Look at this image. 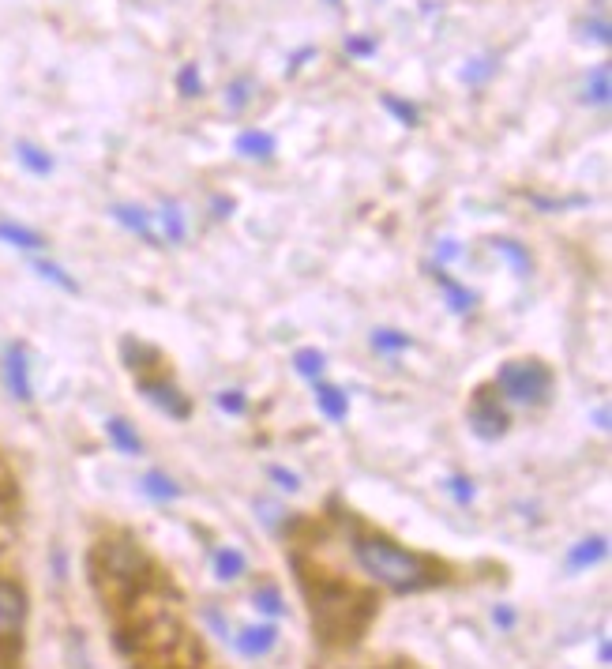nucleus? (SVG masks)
Returning a JSON list of instances; mask_svg holds the SVG:
<instances>
[{
	"label": "nucleus",
	"mask_w": 612,
	"mask_h": 669,
	"mask_svg": "<svg viewBox=\"0 0 612 669\" xmlns=\"http://www.w3.org/2000/svg\"><path fill=\"white\" fill-rule=\"evenodd\" d=\"M357 561L372 579H380L383 587H391L398 594L421 591L432 583V564L425 557H417L402 545L387 542V538H361L357 542Z\"/></svg>",
	"instance_id": "1"
},
{
	"label": "nucleus",
	"mask_w": 612,
	"mask_h": 669,
	"mask_svg": "<svg viewBox=\"0 0 612 669\" xmlns=\"http://www.w3.org/2000/svg\"><path fill=\"white\" fill-rule=\"evenodd\" d=\"M496 388L515 403H545L552 388V376L541 361H507L496 373Z\"/></svg>",
	"instance_id": "2"
},
{
	"label": "nucleus",
	"mask_w": 612,
	"mask_h": 669,
	"mask_svg": "<svg viewBox=\"0 0 612 669\" xmlns=\"http://www.w3.org/2000/svg\"><path fill=\"white\" fill-rule=\"evenodd\" d=\"M470 425H474V433L481 436V440H496V436H504L507 414L500 410V399H496L489 388H481L474 395V406H470Z\"/></svg>",
	"instance_id": "3"
},
{
	"label": "nucleus",
	"mask_w": 612,
	"mask_h": 669,
	"mask_svg": "<svg viewBox=\"0 0 612 669\" xmlns=\"http://www.w3.org/2000/svg\"><path fill=\"white\" fill-rule=\"evenodd\" d=\"M139 391H143V395H147V399H151L158 410H166L169 418H181L184 421L188 414H192L188 399H184V395L173 388V384H166V380H151V376H143V380H139Z\"/></svg>",
	"instance_id": "4"
},
{
	"label": "nucleus",
	"mask_w": 612,
	"mask_h": 669,
	"mask_svg": "<svg viewBox=\"0 0 612 669\" xmlns=\"http://www.w3.org/2000/svg\"><path fill=\"white\" fill-rule=\"evenodd\" d=\"M23 617H27V598L19 587L12 583H0V636H12L23 628Z\"/></svg>",
	"instance_id": "5"
},
{
	"label": "nucleus",
	"mask_w": 612,
	"mask_h": 669,
	"mask_svg": "<svg viewBox=\"0 0 612 669\" xmlns=\"http://www.w3.org/2000/svg\"><path fill=\"white\" fill-rule=\"evenodd\" d=\"M4 384H8V391L16 395L19 403H27V399H31V376H27V354H23L19 346H12V350H8V358H4Z\"/></svg>",
	"instance_id": "6"
},
{
	"label": "nucleus",
	"mask_w": 612,
	"mask_h": 669,
	"mask_svg": "<svg viewBox=\"0 0 612 669\" xmlns=\"http://www.w3.org/2000/svg\"><path fill=\"white\" fill-rule=\"evenodd\" d=\"M113 218H117L121 226H128L132 234L143 237V241L158 245V234H154V215H151V211H143V207H132V203H117V207H113Z\"/></svg>",
	"instance_id": "7"
},
{
	"label": "nucleus",
	"mask_w": 612,
	"mask_h": 669,
	"mask_svg": "<svg viewBox=\"0 0 612 669\" xmlns=\"http://www.w3.org/2000/svg\"><path fill=\"white\" fill-rule=\"evenodd\" d=\"M275 643H278L275 624H260V628H245V632L237 636V651L248 654V658H260V654H267Z\"/></svg>",
	"instance_id": "8"
},
{
	"label": "nucleus",
	"mask_w": 612,
	"mask_h": 669,
	"mask_svg": "<svg viewBox=\"0 0 612 669\" xmlns=\"http://www.w3.org/2000/svg\"><path fill=\"white\" fill-rule=\"evenodd\" d=\"M154 234H158V245H177V241H184V215L173 203H162V211L154 215Z\"/></svg>",
	"instance_id": "9"
},
{
	"label": "nucleus",
	"mask_w": 612,
	"mask_h": 669,
	"mask_svg": "<svg viewBox=\"0 0 612 669\" xmlns=\"http://www.w3.org/2000/svg\"><path fill=\"white\" fill-rule=\"evenodd\" d=\"M609 98H612L609 64H594L586 83H582V102H590V106H609Z\"/></svg>",
	"instance_id": "10"
},
{
	"label": "nucleus",
	"mask_w": 612,
	"mask_h": 669,
	"mask_svg": "<svg viewBox=\"0 0 612 669\" xmlns=\"http://www.w3.org/2000/svg\"><path fill=\"white\" fill-rule=\"evenodd\" d=\"M275 147H278L275 136H271V132H260V128H248V132L237 136V155H245V158H271Z\"/></svg>",
	"instance_id": "11"
},
{
	"label": "nucleus",
	"mask_w": 612,
	"mask_h": 669,
	"mask_svg": "<svg viewBox=\"0 0 612 669\" xmlns=\"http://www.w3.org/2000/svg\"><path fill=\"white\" fill-rule=\"evenodd\" d=\"M316 403H320V410L331 421H342V418H346V410H350L346 395H342L335 384H316Z\"/></svg>",
	"instance_id": "12"
},
{
	"label": "nucleus",
	"mask_w": 612,
	"mask_h": 669,
	"mask_svg": "<svg viewBox=\"0 0 612 669\" xmlns=\"http://www.w3.org/2000/svg\"><path fill=\"white\" fill-rule=\"evenodd\" d=\"M432 279L444 286V294H447V301H451V309H455V312H470V309H474V294H470V290H462L459 282L451 279L447 271H436Z\"/></svg>",
	"instance_id": "13"
},
{
	"label": "nucleus",
	"mask_w": 612,
	"mask_h": 669,
	"mask_svg": "<svg viewBox=\"0 0 612 669\" xmlns=\"http://www.w3.org/2000/svg\"><path fill=\"white\" fill-rule=\"evenodd\" d=\"M0 241H8V245H16V249H31V252L46 245L34 230H23L16 222H0Z\"/></svg>",
	"instance_id": "14"
},
{
	"label": "nucleus",
	"mask_w": 612,
	"mask_h": 669,
	"mask_svg": "<svg viewBox=\"0 0 612 669\" xmlns=\"http://www.w3.org/2000/svg\"><path fill=\"white\" fill-rule=\"evenodd\" d=\"M106 429H109V440H113L124 455H136L139 448H143V444H139V436L132 433V425H128L124 418H109Z\"/></svg>",
	"instance_id": "15"
},
{
	"label": "nucleus",
	"mask_w": 612,
	"mask_h": 669,
	"mask_svg": "<svg viewBox=\"0 0 612 669\" xmlns=\"http://www.w3.org/2000/svg\"><path fill=\"white\" fill-rule=\"evenodd\" d=\"M492 249L500 252V256H507V264L515 267V275H530V252L522 249L519 241H507V237H500V241H492Z\"/></svg>",
	"instance_id": "16"
},
{
	"label": "nucleus",
	"mask_w": 612,
	"mask_h": 669,
	"mask_svg": "<svg viewBox=\"0 0 612 669\" xmlns=\"http://www.w3.org/2000/svg\"><path fill=\"white\" fill-rule=\"evenodd\" d=\"M601 557H605V538H586V542H579L571 549L567 564H571V568H586V564L601 561Z\"/></svg>",
	"instance_id": "17"
},
{
	"label": "nucleus",
	"mask_w": 612,
	"mask_h": 669,
	"mask_svg": "<svg viewBox=\"0 0 612 669\" xmlns=\"http://www.w3.org/2000/svg\"><path fill=\"white\" fill-rule=\"evenodd\" d=\"M19 162L27 166L31 173H38V177H46V173H53V158L42 151V147H34V143H19Z\"/></svg>",
	"instance_id": "18"
},
{
	"label": "nucleus",
	"mask_w": 612,
	"mask_h": 669,
	"mask_svg": "<svg viewBox=\"0 0 612 669\" xmlns=\"http://www.w3.org/2000/svg\"><path fill=\"white\" fill-rule=\"evenodd\" d=\"M215 572H218V579L245 576V553H241V549H222V553L215 557Z\"/></svg>",
	"instance_id": "19"
},
{
	"label": "nucleus",
	"mask_w": 612,
	"mask_h": 669,
	"mask_svg": "<svg viewBox=\"0 0 612 669\" xmlns=\"http://www.w3.org/2000/svg\"><path fill=\"white\" fill-rule=\"evenodd\" d=\"M143 493H147V497H154V500H177V497H181V489L169 482L166 474H158V470H151V474L143 478Z\"/></svg>",
	"instance_id": "20"
},
{
	"label": "nucleus",
	"mask_w": 612,
	"mask_h": 669,
	"mask_svg": "<svg viewBox=\"0 0 612 669\" xmlns=\"http://www.w3.org/2000/svg\"><path fill=\"white\" fill-rule=\"evenodd\" d=\"M380 102H383V109H387L391 117H398V121H402V125H410V128H414L417 121H421V113H417V106H414V102H402L398 94H383Z\"/></svg>",
	"instance_id": "21"
},
{
	"label": "nucleus",
	"mask_w": 612,
	"mask_h": 669,
	"mask_svg": "<svg viewBox=\"0 0 612 669\" xmlns=\"http://www.w3.org/2000/svg\"><path fill=\"white\" fill-rule=\"evenodd\" d=\"M252 87H256V83H252L248 76L233 79L230 87H226V106H230V113H241V109L252 102Z\"/></svg>",
	"instance_id": "22"
},
{
	"label": "nucleus",
	"mask_w": 612,
	"mask_h": 669,
	"mask_svg": "<svg viewBox=\"0 0 612 669\" xmlns=\"http://www.w3.org/2000/svg\"><path fill=\"white\" fill-rule=\"evenodd\" d=\"M372 346L380 350V354H395V350H410V335H402V331H376L372 335Z\"/></svg>",
	"instance_id": "23"
},
{
	"label": "nucleus",
	"mask_w": 612,
	"mask_h": 669,
	"mask_svg": "<svg viewBox=\"0 0 612 669\" xmlns=\"http://www.w3.org/2000/svg\"><path fill=\"white\" fill-rule=\"evenodd\" d=\"M177 91H181L184 98H199V94H203V76H199L196 64H184L181 72H177Z\"/></svg>",
	"instance_id": "24"
},
{
	"label": "nucleus",
	"mask_w": 612,
	"mask_h": 669,
	"mask_svg": "<svg viewBox=\"0 0 612 669\" xmlns=\"http://www.w3.org/2000/svg\"><path fill=\"white\" fill-rule=\"evenodd\" d=\"M582 38H590V42H597V46H609L612 42V27L609 19H586V23H579Z\"/></svg>",
	"instance_id": "25"
},
{
	"label": "nucleus",
	"mask_w": 612,
	"mask_h": 669,
	"mask_svg": "<svg viewBox=\"0 0 612 669\" xmlns=\"http://www.w3.org/2000/svg\"><path fill=\"white\" fill-rule=\"evenodd\" d=\"M297 373L301 376H312V380H320V373H323V354L320 350H301L297 354Z\"/></svg>",
	"instance_id": "26"
},
{
	"label": "nucleus",
	"mask_w": 612,
	"mask_h": 669,
	"mask_svg": "<svg viewBox=\"0 0 612 669\" xmlns=\"http://www.w3.org/2000/svg\"><path fill=\"white\" fill-rule=\"evenodd\" d=\"M256 606H260L263 613L278 617V613H282V594H278L275 587H263V591H256Z\"/></svg>",
	"instance_id": "27"
},
{
	"label": "nucleus",
	"mask_w": 612,
	"mask_h": 669,
	"mask_svg": "<svg viewBox=\"0 0 612 669\" xmlns=\"http://www.w3.org/2000/svg\"><path fill=\"white\" fill-rule=\"evenodd\" d=\"M346 53H350V57H372V53H376V38L350 34V38H346Z\"/></svg>",
	"instance_id": "28"
},
{
	"label": "nucleus",
	"mask_w": 612,
	"mask_h": 669,
	"mask_svg": "<svg viewBox=\"0 0 612 669\" xmlns=\"http://www.w3.org/2000/svg\"><path fill=\"white\" fill-rule=\"evenodd\" d=\"M492 68H496V64H492L489 57H481V61H474L462 72V79H466V83H485V79L492 76Z\"/></svg>",
	"instance_id": "29"
},
{
	"label": "nucleus",
	"mask_w": 612,
	"mask_h": 669,
	"mask_svg": "<svg viewBox=\"0 0 612 669\" xmlns=\"http://www.w3.org/2000/svg\"><path fill=\"white\" fill-rule=\"evenodd\" d=\"M38 271H42L46 279H53V282H57V286H64V290H72V294H76V282L68 279V275H64L61 267H53V264H38Z\"/></svg>",
	"instance_id": "30"
},
{
	"label": "nucleus",
	"mask_w": 612,
	"mask_h": 669,
	"mask_svg": "<svg viewBox=\"0 0 612 669\" xmlns=\"http://www.w3.org/2000/svg\"><path fill=\"white\" fill-rule=\"evenodd\" d=\"M218 406L230 410V414H241V410H245V395H241V391H222V395H218Z\"/></svg>",
	"instance_id": "31"
},
{
	"label": "nucleus",
	"mask_w": 612,
	"mask_h": 669,
	"mask_svg": "<svg viewBox=\"0 0 612 669\" xmlns=\"http://www.w3.org/2000/svg\"><path fill=\"white\" fill-rule=\"evenodd\" d=\"M451 493L459 504H470L474 500V482H466V478H451Z\"/></svg>",
	"instance_id": "32"
},
{
	"label": "nucleus",
	"mask_w": 612,
	"mask_h": 669,
	"mask_svg": "<svg viewBox=\"0 0 612 669\" xmlns=\"http://www.w3.org/2000/svg\"><path fill=\"white\" fill-rule=\"evenodd\" d=\"M271 474H275V482H282V489H290V493L297 489V478H293V474H286L282 467H275Z\"/></svg>",
	"instance_id": "33"
},
{
	"label": "nucleus",
	"mask_w": 612,
	"mask_h": 669,
	"mask_svg": "<svg viewBox=\"0 0 612 669\" xmlns=\"http://www.w3.org/2000/svg\"><path fill=\"white\" fill-rule=\"evenodd\" d=\"M308 57H312V49H301V53L290 61V68H286V76H297V72H301V64H305Z\"/></svg>",
	"instance_id": "34"
},
{
	"label": "nucleus",
	"mask_w": 612,
	"mask_h": 669,
	"mask_svg": "<svg viewBox=\"0 0 612 669\" xmlns=\"http://www.w3.org/2000/svg\"><path fill=\"white\" fill-rule=\"evenodd\" d=\"M492 617H496V624H504V628H507V624H511V621H515V617H511V609H496Z\"/></svg>",
	"instance_id": "35"
},
{
	"label": "nucleus",
	"mask_w": 612,
	"mask_h": 669,
	"mask_svg": "<svg viewBox=\"0 0 612 669\" xmlns=\"http://www.w3.org/2000/svg\"><path fill=\"white\" fill-rule=\"evenodd\" d=\"M327 4H331V8H338V4H342V0H327Z\"/></svg>",
	"instance_id": "36"
}]
</instances>
